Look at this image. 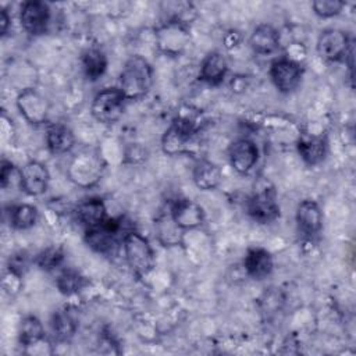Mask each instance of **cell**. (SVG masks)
Instances as JSON below:
<instances>
[{
  "instance_id": "cell-7",
  "label": "cell",
  "mask_w": 356,
  "mask_h": 356,
  "mask_svg": "<svg viewBox=\"0 0 356 356\" xmlns=\"http://www.w3.org/2000/svg\"><path fill=\"white\" fill-rule=\"evenodd\" d=\"M248 213L254 221L260 224L274 221L280 216V206L277 202L275 191L266 186L254 192L248 202Z\"/></svg>"
},
{
  "instance_id": "cell-15",
  "label": "cell",
  "mask_w": 356,
  "mask_h": 356,
  "mask_svg": "<svg viewBox=\"0 0 356 356\" xmlns=\"http://www.w3.org/2000/svg\"><path fill=\"white\" fill-rule=\"evenodd\" d=\"M296 222L302 234L307 236L318 234L323 225V213L320 206L310 199L300 202L296 209Z\"/></svg>"
},
{
  "instance_id": "cell-3",
  "label": "cell",
  "mask_w": 356,
  "mask_h": 356,
  "mask_svg": "<svg viewBox=\"0 0 356 356\" xmlns=\"http://www.w3.org/2000/svg\"><path fill=\"white\" fill-rule=\"evenodd\" d=\"M125 96L120 88H106L96 93L92 102V115L103 124H113L124 113Z\"/></svg>"
},
{
  "instance_id": "cell-8",
  "label": "cell",
  "mask_w": 356,
  "mask_h": 356,
  "mask_svg": "<svg viewBox=\"0 0 356 356\" xmlns=\"http://www.w3.org/2000/svg\"><path fill=\"white\" fill-rule=\"evenodd\" d=\"M270 76L280 92L289 93L300 83L302 68L291 58H278L270 67Z\"/></svg>"
},
{
  "instance_id": "cell-12",
  "label": "cell",
  "mask_w": 356,
  "mask_h": 356,
  "mask_svg": "<svg viewBox=\"0 0 356 356\" xmlns=\"http://www.w3.org/2000/svg\"><path fill=\"white\" fill-rule=\"evenodd\" d=\"M189 33L182 22L167 21L157 29V42L160 49L167 54H178L188 44Z\"/></svg>"
},
{
  "instance_id": "cell-29",
  "label": "cell",
  "mask_w": 356,
  "mask_h": 356,
  "mask_svg": "<svg viewBox=\"0 0 356 356\" xmlns=\"http://www.w3.org/2000/svg\"><path fill=\"white\" fill-rule=\"evenodd\" d=\"M64 260V253L60 248H47L38 253L35 263L42 270H53L58 267Z\"/></svg>"
},
{
  "instance_id": "cell-16",
  "label": "cell",
  "mask_w": 356,
  "mask_h": 356,
  "mask_svg": "<svg viewBox=\"0 0 356 356\" xmlns=\"http://www.w3.org/2000/svg\"><path fill=\"white\" fill-rule=\"evenodd\" d=\"M243 264L246 273L254 280H263L273 271V257L263 248L248 249Z\"/></svg>"
},
{
  "instance_id": "cell-6",
  "label": "cell",
  "mask_w": 356,
  "mask_h": 356,
  "mask_svg": "<svg viewBox=\"0 0 356 356\" xmlns=\"http://www.w3.org/2000/svg\"><path fill=\"white\" fill-rule=\"evenodd\" d=\"M318 54L328 61H339L352 54V46L348 35L335 28L324 29L317 40Z\"/></svg>"
},
{
  "instance_id": "cell-27",
  "label": "cell",
  "mask_w": 356,
  "mask_h": 356,
  "mask_svg": "<svg viewBox=\"0 0 356 356\" xmlns=\"http://www.w3.org/2000/svg\"><path fill=\"white\" fill-rule=\"evenodd\" d=\"M51 328L58 341H67L74 335L76 324L74 317L67 310H58L51 318Z\"/></svg>"
},
{
  "instance_id": "cell-4",
  "label": "cell",
  "mask_w": 356,
  "mask_h": 356,
  "mask_svg": "<svg viewBox=\"0 0 356 356\" xmlns=\"http://www.w3.org/2000/svg\"><path fill=\"white\" fill-rule=\"evenodd\" d=\"M197 128L193 120L186 117L175 118L163 136V150L171 156L189 152Z\"/></svg>"
},
{
  "instance_id": "cell-22",
  "label": "cell",
  "mask_w": 356,
  "mask_h": 356,
  "mask_svg": "<svg viewBox=\"0 0 356 356\" xmlns=\"http://www.w3.org/2000/svg\"><path fill=\"white\" fill-rule=\"evenodd\" d=\"M193 182L202 191H211L221 181V171L217 164L209 160H200L193 168Z\"/></svg>"
},
{
  "instance_id": "cell-9",
  "label": "cell",
  "mask_w": 356,
  "mask_h": 356,
  "mask_svg": "<svg viewBox=\"0 0 356 356\" xmlns=\"http://www.w3.org/2000/svg\"><path fill=\"white\" fill-rule=\"evenodd\" d=\"M19 21L22 28L31 35H42L46 32L50 21V8L46 3L31 0L21 6Z\"/></svg>"
},
{
  "instance_id": "cell-11",
  "label": "cell",
  "mask_w": 356,
  "mask_h": 356,
  "mask_svg": "<svg viewBox=\"0 0 356 356\" xmlns=\"http://www.w3.org/2000/svg\"><path fill=\"white\" fill-rule=\"evenodd\" d=\"M49 170L44 164L36 160L28 161L19 171L21 189L31 196H39L44 193L49 185Z\"/></svg>"
},
{
  "instance_id": "cell-25",
  "label": "cell",
  "mask_w": 356,
  "mask_h": 356,
  "mask_svg": "<svg viewBox=\"0 0 356 356\" xmlns=\"http://www.w3.org/2000/svg\"><path fill=\"white\" fill-rule=\"evenodd\" d=\"M44 337L40 320L35 316H26L19 324V342L22 346L38 345Z\"/></svg>"
},
{
  "instance_id": "cell-21",
  "label": "cell",
  "mask_w": 356,
  "mask_h": 356,
  "mask_svg": "<svg viewBox=\"0 0 356 356\" xmlns=\"http://www.w3.org/2000/svg\"><path fill=\"white\" fill-rule=\"evenodd\" d=\"M298 152L305 163L316 165L325 157L327 142L323 136H303L298 142Z\"/></svg>"
},
{
  "instance_id": "cell-30",
  "label": "cell",
  "mask_w": 356,
  "mask_h": 356,
  "mask_svg": "<svg viewBox=\"0 0 356 356\" xmlns=\"http://www.w3.org/2000/svg\"><path fill=\"white\" fill-rule=\"evenodd\" d=\"M343 6L345 4L338 0H316L312 3L314 13L323 18H330L339 14Z\"/></svg>"
},
{
  "instance_id": "cell-10",
  "label": "cell",
  "mask_w": 356,
  "mask_h": 356,
  "mask_svg": "<svg viewBox=\"0 0 356 356\" xmlns=\"http://www.w3.org/2000/svg\"><path fill=\"white\" fill-rule=\"evenodd\" d=\"M17 106L25 120L31 124H43L47 118L49 104L33 88H25L17 97Z\"/></svg>"
},
{
  "instance_id": "cell-26",
  "label": "cell",
  "mask_w": 356,
  "mask_h": 356,
  "mask_svg": "<svg viewBox=\"0 0 356 356\" xmlns=\"http://www.w3.org/2000/svg\"><path fill=\"white\" fill-rule=\"evenodd\" d=\"M38 221V210L32 204H17L10 210V224L15 229H28Z\"/></svg>"
},
{
  "instance_id": "cell-14",
  "label": "cell",
  "mask_w": 356,
  "mask_h": 356,
  "mask_svg": "<svg viewBox=\"0 0 356 356\" xmlns=\"http://www.w3.org/2000/svg\"><path fill=\"white\" fill-rule=\"evenodd\" d=\"M228 157L232 168L239 174L249 172L259 159L257 146L249 139L235 140L228 150Z\"/></svg>"
},
{
  "instance_id": "cell-33",
  "label": "cell",
  "mask_w": 356,
  "mask_h": 356,
  "mask_svg": "<svg viewBox=\"0 0 356 356\" xmlns=\"http://www.w3.org/2000/svg\"><path fill=\"white\" fill-rule=\"evenodd\" d=\"M8 25H10V18H8V15H7V11H6V10H1V15H0V29H1V35H6V33H7Z\"/></svg>"
},
{
  "instance_id": "cell-24",
  "label": "cell",
  "mask_w": 356,
  "mask_h": 356,
  "mask_svg": "<svg viewBox=\"0 0 356 356\" xmlns=\"http://www.w3.org/2000/svg\"><path fill=\"white\" fill-rule=\"evenodd\" d=\"M82 68L88 79H99L107 68V58L104 53L95 47L85 50L82 54Z\"/></svg>"
},
{
  "instance_id": "cell-2",
  "label": "cell",
  "mask_w": 356,
  "mask_h": 356,
  "mask_svg": "<svg viewBox=\"0 0 356 356\" xmlns=\"http://www.w3.org/2000/svg\"><path fill=\"white\" fill-rule=\"evenodd\" d=\"M122 248L128 266L138 277L147 275L154 266V254L149 241L136 231L122 236Z\"/></svg>"
},
{
  "instance_id": "cell-19",
  "label": "cell",
  "mask_w": 356,
  "mask_h": 356,
  "mask_svg": "<svg viewBox=\"0 0 356 356\" xmlns=\"http://www.w3.org/2000/svg\"><path fill=\"white\" fill-rule=\"evenodd\" d=\"M227 70V61L218 51L209 53L200 64V79L210 85H218L222 82Z\"/></svg>"
},
{
  "instance_id": "cell-23",
  "label": "cell",
  "mask_w": 356,
  "mask_h": 356,
  "mask_svg": "<svg viewBox=\"0 0 356 356\" xmlns=\"http://www.w3.org/2000/svg\"><path fill=\"white\" fill-rule=\"evenodd\" d=\"M154 229L160 243L164 246H175L182 239V232L177 222L172 220L171 214H160L154 221Z\"/></svg>"
},
{
  "instance_id": "cell-31",
  "label": "cell",
  "mask_w": 356,
  "mask_h": 356,
  "mask_svg": "<svg viewBox=\"0 0 356 356\" xmlns=\"http://www.w3.org/2000/svg\"><path fill=\"white\" fill-rule=\"evenodd\" d=\"M28 264H29V259H28L26 253L17 252L13 256H10V259H8V271L21 277L26 271Z\"/></svg>"
},
{
  "instance_id": "cell-13",
  "label": "cell",
  "mask_w": 356,
  "mask_h": 356,
  "mask_svg": "<svg viewBox=\"0 0 356 356\" xmlns=\"http://www.w3.org/2000/svg\"><path fill=\"white\" fill-rule=\"evenodd\" d=\"M172 220L181 229H193L203 224V209L191 199H178L170 209Z\"/></svg>"
},
{
  "instance_id": "cell-17",
  "label": "cell",
  "mask_w": 356,
  "mask_h": 356,
  "mask_svg": "<svg viewBox=\"0 0 356 356\" xmlns=\"http://www.w3.org/2000/svg\"><path fill=\"white\" fill-rule=\"evenodd\" d=\"M250 47L257 54H271L280 47V35L268 24L259 25L250 36Z\"/></svg>"
},
{
  "instance_id": "cell-18",
  "label": "cell",
  "mask_w": 356,
  "mask_h": 356,
  "mask_svg": "<svg viewBox=\"0 0 356 356\" xmlns=\"http://www.w3.org/2000/svg\"><path fill=\"white\" fill-rule=\"evenodd\" d=\"M76 218L88 228L102 224L106 218V206L100 197H89L81 202L75 210Z\"/></svg>"
},
{
  "instance_id": "cell-32",
  "label": "cell",
  "mask_w": 356,
  "mask_h": 356,
  "mask_svg": "<svg viewBox=\"0 0 356 356\" xmlns=\"http://www.w3.org/2000/svg\"><path fill=\"white\" fill-rule=\"evenodd\" d=\"M14 171V165L7 161V160H3L1 161V175H0V181H1V186L6 188L7 184H8V179L11 178V174Z\"/></svg>"
},
{
  "instance_id": "cell-1",
  "label": "cell",
  "mask_w": 356,
  "mask_h": 356,
  "mask_svg": "<svg viewBox=\"0 0 356 356\" xmlns=\"http://www.w3.org/2000/svg\"><path fill=\"white\" fill-rule=\"evenodd\" d=\"M153 81V70L142 56H132L124 64L120 75V89L125 99H138L146 95Z\"/></svg>"
},
{
  "instance_id": "cell-5",
  "label": "cell",
  "mask_w": 356,
  "mask_h": 356,
  "mask_svg": "<svg viewBox=\"0 0 356 356\" xmlns=\"http://www.w3.org/2000/svg\"><path fill=\"white\" fill-rule=\"evenodd\" d=\"M122 231V218H106L102 224L88 228L85 239L88 245L99 253H110L118 245V236Z\"/></svg>"
},
{
  "instance_id": "cell-20",
  "label": "cell",
  "mask_w": 356,
  "mask_h": 356,
  "mask_svg": "<svg viewBox=\"0 0 356 356\" xmlns=\"http://www.w3.org/2000/svg\"><path fill=\"white\" fill-rule=\"evenodd\" d=\"M46 143L51 153L65 154L74 147L75 138L72 131L68 127L63 124H56L47 129Z\"/></svg>"
},
{
  "instance_id": "cell-28",
  "label": "cell",
  "mask_w": 356,
  "mask_h": 356,
  "mask_svg": "<svg viewBox=\"0 0 356 356\" xmlns=\"http://www.w3.org/2000/svg\"><path fill=\"white\" fill-rule=\"evenodd\" d=\"M85 284H86L85 278L78 271L71 268L61 271L56 281V285L60 289V292L65 295H72L79 292L85 286Z\"/></svg>"
}]
</instances>
